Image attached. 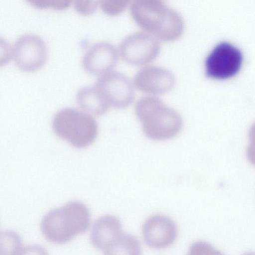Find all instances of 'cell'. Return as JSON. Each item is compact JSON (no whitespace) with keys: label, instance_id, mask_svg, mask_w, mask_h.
<instances>
[{"label":"cell","instance_id":"cell-1","mask_svg":"<svg viewBox=\"0 0 255 255\" xmlns=\"http://www.w3.org/2000/svg\"><path fill=\"white\" fill-rule=\"evenodd\" d=\"M131 15L142 29L157 39L172 41L184 30L180 15L158 0H135L130 4Z\"/></svg>","mask_w":255,"mask_h":255},{"label":"cell","instance_id":"cell-2","mask_svg":"<svg viewBox=\"0 0 255 255\" xmlns=\"http://www.w3.org/2000/svg\"><path fill=\"white\" fill-rule=\"evenodd\" d=\"M90 220L86 206L79 201H72L48 212L42 220L41 229L49 242L64 244L85 232Z\"/></svg>","mask_w":255,"mask_h":255},{"label":"cell","instance_id":"cell-3","mask_svg":"<svg viewBox=\"0 0 255 255\" xmlns=\"http://www.w3.org/2000/svg\"><path fill=\"white\" fill-rule=\"evenodd\" d=\"M135 110L144 133L152 140L172 138L182 128V120L179 113L153 96L141 97L136 102Z\"/></svg>","mask_w":255,"mask_h":255},{"label":"cell","instance_id":"cell-4","mask_svg":"<svg viewBox=\"0 0 255 255\" xmlns=\"http://www.w3.org/2000/svg\"><path fill=\"white\" fill-rule=\"evenodd\" d=\"M52 128L57 136L79 148L91 144L98 133V125L94 118L73 108L59 111L53 119Z\"/></svg>","mask_w":255,"mask_h":255},{"label":"cell","instance_id":"cell-5","mask_svg":"<svg viewBox=\"0 0 255 255\" xmlns=\"http://www.w3.org/2000/svg\"><path fill=\"white\" fill-rule=\"evenodd\" d=\"M243 62V54L239 48L228 42H220L205 59V75L214 80L231 78L240 71Z\"/></svg>","mask_w":255,"mask_h":255},{"label":"cell","instance_id":"cell-6","mask_svg":"<svg viewBox=\"0 0 255 255\" xmlns=\"http://www.w3.org/2000/svg\"><path fill=\"white\" fill-rule=\"evenodd\" d=\"M110 106L124 108L130 105L135 97L134 86L124 74L111 71L101 75L94 85Z\"/></svg>","mask_w":255,"mask_h":255},{"label":"cell","instance_id":"cell-7","mask_svg":"<svg viewBox=\"0 0 255 255\" xmlns=\"http://www.w3.org/2000/svg\"><path fill=\"white\" fill-rule=\"evenodd\" d=\"M121 57L134 65L148 63L158 55L160 46L156 38L148 33L136 32L126 37L120 44Z\"/></svg>","mask_w":255,"mask_h":255},{"label":"cell","instance_id":"cell-8","mask_svg":"<svg viewBox=\"0 0 255 255\" xmlns=\"http://www.w3.org/2000/svg\"><path fill=\"white\" fill-rule=\"evenodd\" d=\"M13 56L16 65L23 71L31 72L40 68L45 63L47 49L39 36L26 34L20 36L13 46Z\"/></svg>","mask_w":255,"mask_h":255},{"label":"cell","instance_id":"cell-9","mask_svg":"<svg viewBox=\"0 0 255 255\" xmlns=\"http://www.w3.org/2000/svg\"><path fill=\"white\" fill-rule=\"evenodd\" d=\"M142 231L146 245L154 249H163L170 246L177 236V227L174 221L163 215L148 218L143 225Z\"/></svg>","mask_w":255,"mask_h":255},{"label":"cell","instance_id":"cell-10","mask_svg":"<svg viewBox=\"0 0 255 255\" xmlns=\"http://www.w3.org/2000/svg\"><path fill=\"white\" fill-rule=\"evenodd\" d=\"M119 59L115 45L108 42H99L91 45L82 58V65L88 73L102 75L112 71Z\"/></svg>","mask_w":255,"mask_h":255},{"label":"cell","instance_id":"cell-11","mask_svg":"<svg viewBox=\"0 0 255 255\" xmlns=\"http://www.w3.org/2000/svg\"><path fill=\"white\" fill-rule=\"evenodd\" d=\"M134 84L140 91L152 95L166 93L174 87L175 78L169 70L157 66H146L134 77Z\"/></svg>","mask_w":255,"mask_h":255},{"label":"cell","instance_id":"cell-12","mask_svg":"<svg viewBox=\"0 0 255 255\" xmlns=\"http://www.w3.org/2000/svg\"><path fill=\"white\" fill-rule=\"evenodd\" d=\"M122 225L115 216L106 215L94 223L91 233L92 245L101 250L106 249L122 234Z\"/></svg>","mask_w":255,"mask_h":255},{"label":"cell","instance_id":"cell-13","mask_svg":"<svg viewBox=\"0 0 255 255\" xmlns=\"http://www.w3.org/2000/svg\"><path fill=\"white\" fill-rule=\"evenodd\" d=\"M76 101L81 108L96 115L105 114L109 108L108 104L94 85L80 89L76 95Z\"/></svg>","mask_w":255,"mask_h":255},{"label":"cell","instance_id":"cell-14","mask_svg":"<svg viewBox=\"0 0 255 255\" xmlns=\"http://www.w3.org/2000/svg\"><path fill=\"white\" fill-rule=\"evenodd\" d=\"M104 255H141L140 244L134 236L122 233L104 250Z\"/></svg>","mask_w":255,"mask_h":255},{"label":"cell","instance_id":"cell-15","mask_svg":"<svg viewBox=\"0 0 255 255\" xmlns=\"http://www.w3.org/2000/svg\"><path fill=\"white\" fill-rule=\"evenodd\" d=\"M19 235L11 231L0 233V255H16L21 247Z\"/></svg>","mask_w":255,"mask_h":255},{"label":"cell","instance_id":"cell-16","mask_svg":"<svg viewBox=\"0 0 255 255\" xmlns=\"http://www.w3.org/2000/svg\"><path fill=\"white\" fill-rule=\"evenodd\" d=\"M187 255H224L209 243L197 241L190 246Z\"/></svg>","mask_w":255,"mask_h":255},{"label":"cell","instance_id":"cell-17","mask_svg":"<svg viewBox=\"0 0 255 255\" xmlns=\"http://www.w3.org/2000/svg\"><path fill=\"white\" fill-rule=\"evenodd\" d=\"M128 0H102L99 5L103 12L109 15H116L123 12L128 6Z\"/></svg>","mask_w":255,"mask_h":255},{"label":"cell","instance_id":"cell-18","mask_svg":"<svg viewBox=\"0 0 255 255\" xmlns=\"http://www.w3.org/2000/svg\"><path fill=\"white\" fill-rule=\"evenodd\" d=\"M27 2L35 7L44 9L51 8L56 10H63L68 7L71 1L56 0H30Z\"/></svg>","mask_w":255,"mask_h":255},{"label":"cell","instance_id":"cell-19","mask_svg":"<svg viewBox=\"0 0 255 255\" xmlns=\"http://www.w3.org/2000/svg\"><path fill=\"white\" fill-rule=\"evenodd\" d=\"M74 2L75 9L83 15L93 13L99 5V1L76 0Z\"/></svg>","mask_w":255,"mask_h":255},{"label":"cell","instance_id":"cell-20","mask_svg":"<svg viewBox=\"0 0 255 255\" xmlns=\"http://www.w3.org/2000/svg\"><path fill=\"white\" fill-rule=\"evenodd\" d=\"M12 50L9 43L0 36V67L7 64L10 60Z\"/></svg>","mask_w":255,"mask_h":255},{"label":"cell","instance_id":"cell-21","mask_svg":"<svg viewBox=\"0 0 255 255\" xmlns=\"http://www.w3.org/2000/svg\"><path fill=\"white\" fill-rule=\"evenodd\" d=\"M16 255H48L46 250L42 247L30 245L21 248Z\"/></svg>","mask_w":255,"mask_h":255},{"label":"cell","instance_id":"cell-22","mask_svg":"<svg viewBox=\"0 0 255 255\" xmlns=\"http://www.w3.org/2000/svg\"><path fill=\"white\" fill-rule=\"evenodd\" d=\"M243 255H255L254 253L253 252H248L244 254Z\"/></svg>","mask_w":255,"mask_h":255}]
</instances>
